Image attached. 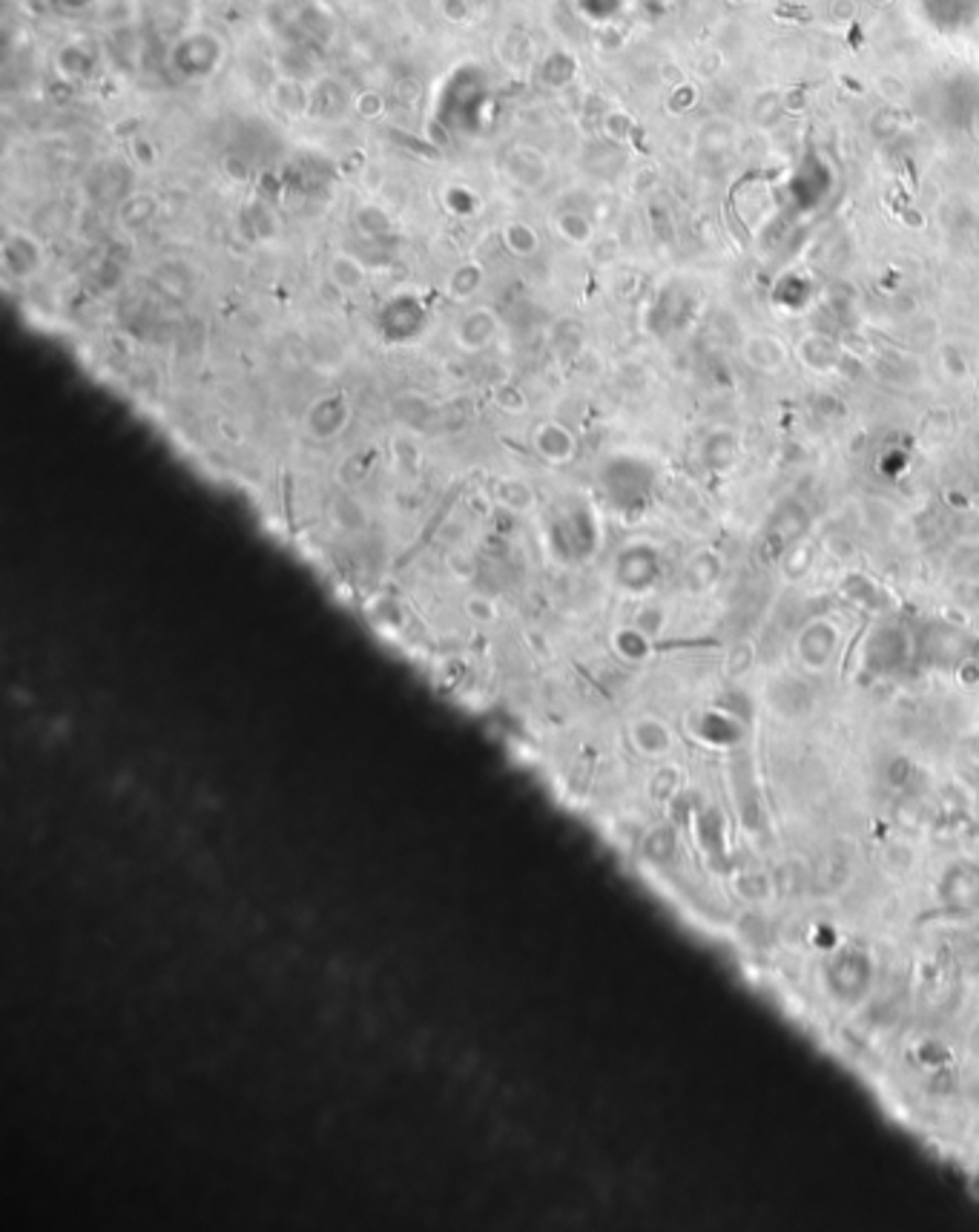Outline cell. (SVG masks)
Segmentation results:
<instances>
[{
    "label": "cell",
    "mask_w": 979,
    "mask_h": 1232,
    "mask_svg": "<svg viewBox=\"0 0 979 1232\" xmlns=\"http://www.w3.org/2000/svg\"><path fill=\"white\" fill-rule=\"evenodd\" d=\"M976 121H979V118H976Z\"/></svg>",
    "instance_id": "22"
},
{
    "label": "cell",
    "mask_w": 979,
    "mask_h": 1232,
    "mask_svg": "<svg viewBox=\"0 0 979 1232\" xmlns=\"http://www.w3.org/2000/svg\"><path fill=\"white\" fill-rule=\"evenodd\" d=\"M4 265L6 270H12L15 276H32L40 265H43V248L35 236H29L27 230H20L15 236H9L4 245Z\"/></svg>",
    "instance_id": "6"
},
{
    "label": "cell",
    "mask_w": 979,
    "mask_h": 1232,
    "mask_svg": "<svg viewBox=\"0 0 979 1232\" xmlns=\"http://www.w3.org/2000/svg\"><path fill=\"white\" fill-rule=\"evenodd\" d=\"M537 451L543 454V457L560 463V460H569L575 454V440H572V434L566 428L546 425V428H540V434H537Z\"/></svg>",
    "instance_id": "10"
},
{
    "label": "cell",
    "mask_w": 979,
    "mask_h": 1232,
    "mask_svg": "<svg viewBox=\"0 0 979 1232\" xmlns=\"http://www.w3.org/2000/svg\"><path fill=\"white\" fill-rule=\"evenodd\" d=\"M828 12H830L833 24L847 27V24H853V20L859 17V4H856V0H830Z\"/></svg>",
    "instance_id": "18"
},
{
    "label": "cell",
    "mask_w": 979,
    "mask_h": 1232,
    "mask_svg": "<svg viewBox=\"0 0 979 1232\" xmlns=\"http://www.w3.org/2000/svg\"><path fill=\"white\" fill-rule=\"evenodd\" d=\"M503 170L506 176L523 190H540L549 179V161L540 153L537 147L529 144H517L512 147L506 159H503Z\"/></svg>",
    "instance_id": "2"
},
{
    "label": "cell",
    "mask_w": 979,
    "mask_h": 1232,
    "mask_svg": "<svg viewBox=\"0 0 979 1232\" xmlns=\"http://www.w3.org/2000/svg\"><path fill=\"white\" fill-rule=\"evenodd\" d=\"M152 213H156V202H152V196H133V199H126L121 204V210H118L121 222L126 227L144 225L147 219H152Z\"/></svg>",
    "instance_id": "15"
},
{
    "label": "cell",
    "mask_w": 979,
    "mask_h": 1232,
    "mask_svg": "<svg viewBox=\"0 0 979 1232\" xmlns=\"http://www.w3.org/2000/svg\"><path fill=\"white\" fill-rule=\"evenodd\" d=\"M270 104L276 113L296 121L314 113V93L299 78H279L270 90Z\"/></svg>",
    "instance_id": "4"
},
{
    "label": "cell",
    "mask_w": 979,
    "mask_h": 1232,
    "mask_svg": "<svg viewBox=\"0 0 979 1232\" xmlns=\"http://www.w3.org/2000/svg\"><path fill=\"white\" fill-rule=\"evenodd\" d=\"M480 285H483V270L477 268V265H463V268H456V270L451 273V279H448V291H451V296H456V299H468V296H474L477 291H480Z\"/></svg>",
    "instance_id": "14"
},
{
    "label": "cell",
    "mask_w": 979,
    "mask_h": 1232,
    "mask_svg": "<svg viewBox=\"0 0 979 1232\" xmlns=\"http://www.w3.org/2000/svg\"><path fill=\"white\" fill-rule=\"evenodd\" d=\"M742 357L750 368L761 374H778L790 362L787 345L773 334H750L742 345Z\"/></svg>",
    "instance_id": "3"
},
{
    "label": "cell",
    "mask_w": 979,
    "mask_h": 1232,
    "mask_svg": "<svg viewBox=\"0 0 979 1232\" xmlns=\"http://www.w3.org/2000/svg\"><path fill=\"white\" fill-rule=\"evenodd\" d=\"M95 67V55L90 52V47H81V43H70L63 47L58 55V70L67 78H86Z\"/></svg>",
    "instance_id": "12"
},
{
    "label": "cell",
    "mask_w": 979,
    "mask_h": 1232,
    "mask_svg": "<svg viewBox=\"0 0 979 1232\" xmlns=\"http://www.w3.org/2000/svg\"><path fill=\"white\" fill-rule=\"evenodd\" d=\"M876 6H887V4H894V0H874Z\"/></svg>",
    "instance_id": "21"
},
{
    "label": "cell",
    "mask_w": 979,
    "mask_h": 1232,
    "mask_svg": "<svg viewBox=\"0 0 979 1232\" xmlns=\"http://www.w3.org/2000/svg\"><path fill=\"white\" fill-rule=\"evenodd\" d=\"M357 225L365 230V236H385L390 230L388 215L380 207H374V204H368V207H362L357 213Z\"/></svg>",
    "instance_id": "17"
},
{
    "label": "cell",
    "mask_w": 979,
    "mask_h": 1232,
    "mask_svg": "<svg viewBox=\"0 0 979 1232\" xmlns=\"http://www.w3.org/2000/svg\"><path fill=\"white\" fill-rule=\"evenodd\" d=\"M732 126L730 124H721V121H712V124H707L704 126V133H701V147L704 149H710V153H724V149L732 144Z\"/></svg>",
    "instance_id": "16"
},
{
    "label": "cell",
    "mask_w": 979,
    "mask_h": 1232,
    "mask_svg": "<svg viewBox=\"0 0 979 1232\" xmlns=\"http://www.w3.org/2000/svg\"><path fill=\"white\" fill-rule=\"evenodd\" d=\"M93 0H67V6H72V9H83V6H90Z\"/></svg>",
    "instance_id": "20"
},
{
    "label": "cell",
    "mask_w": 979,
    "mask_h": 1232,
    "mask_svg": "<svg viewBox=\"0 0 979 1232\" xmlns=\"http://www.w3.org/2000/svg\"><path fill=\"white\" fill-rule=\"evenodd\" d=\"M555 230L560 233V239H566L569 245H589L592 236H595V225L578 210L560 213L555 219Z\"/></svg>",
    "instance_id": "11"
},
{
    "label": "cell",
    "mask_w": 979,
    "mask_h": 1232,
    "mask_svg": "<svg viewBox=\"0 0 979 1232\" xmlns=\"http://www.w3.org/2000/svg\"><path fill=\"white\" fill-rule=\"evenodd\" d=\"M354 106H357V113H359V116H365V118H377V116H382V110H385V101H382L380 93H362V95H357Z\"/></svg>",
    "instance_id": "19"
},
{
    "label": "cell",
    "mask_w": 979,
    "mask_h": 1232,
    "mask_svg": "<svg viewBox=\"0 0 979 1232\" xmlns=\"http://www.w3.org/2000/svg\"><path fill=\"white\" fill-rule=\"evenodd\" d=\"M503 245L512 256L529 258L540 250V236L529 222H509L503 225Z\"/></svg>",
    "instance_id": "9"
},
{
    "label": "cell",
    "mask_w": 979,
    "mask_h": 1232,
    "mask_svg": "<svg viewBox=\"0 0 979 1232\" xmlns=\"http://www.w3.org/2000/svg\"><path fill=\"white\" fill-rule=\"evenodd\" d=\"M328 279L342 293H357L368 282V270L351 253H336L328 262Z\"/></svg>",
    "instance_id": "7"
},
{
    "label": "cell",
    "mask_w": 979,
    "mask_h": 1232,
    "mask_svg": "<svg viewBox=\"0 0 979 1232\" xmlns=\"http://www.w3.org/2000/svg\"><path fill=\"white\" fill-rule=\"evenodd\" d=\"M497 325L500 322H497L494 311L474 308V311L463 314V319L456 322V345H463V351H483L494 339Z\"/></svg>",
    "instance_id": "5"
},
{
    "label": "cell",
    "mask_w": 979,
    "mask_h": 1232,
    "mask_svg": "<svg viewBox=\"0 0 979 1232\" xmlns=\"http://www.w3.org/2000/svg\"><path fill=\"white\" fill-rule=\"evenodd\" d=\"M222 63H225V40L207 29L182 35L170 50V67L184 81H204L219 72Z\"/></svg>",
    "instance_id": "1"
},
{
    "label": "cell",
    "mask_w": 979,
    "mask_h": 1232,
    "mask_svg": "<svg viewBox=\"0 0 979 1232\" xmlns=\"http://www.w3.org/2000/svg\"><path fill=\"white\" fill-rule=\"evenodd\" d=\"M578 58L566 50H552L546 58L540 60V81L552 86V90H563L578 78Z\"/></svg>",
    "instance_id": "8"
},
{
    "label": "cell",
    "mask_w": 979,
    "mask_h": 1232,
    "mask_svg": "<svg viewBox=\"0 0 979 1232\" xmlns=\"http://www.w3.org/2000/svg\"><path fill=\"white\" fill-rule=\"evenodd\" d=\"M698 578L692 583L695 587V592H704L707 587H712V583L718 580V575H721V557H718L715 552H698L692 557V564H689V578Z\"/></svg>",
    "instance_id": "13"
}]
</instances>
